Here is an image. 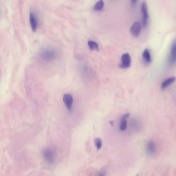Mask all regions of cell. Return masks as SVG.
Listing matches in <instances>:
<instances>
[{"mask_svg":"<svg viewBox=\"0 0 176 176\" xmlns=\"http://www.w3.org/2000/svg\"><path fill=\"white\" fill-rule=\"evenodd\" d=\"M109 123H110V125H111L112 126V127H113L114 126V121H109Z\"/></svg>","mask_w":176,"mask_h":176,"instance_id":"17","label":"cell"},{"mask_svg":"<svg viewBox=\"0 0 176 176\" xmlns=\"http://www.w3.org/2000/svg\"><path fill=\"white\" fill-rule=\"evenodd\" d=\"M97 176H105V175L103 173H101Z\"/></svg>","mask_w":176,"mask_h":176,"instance_id":"18","label":"cell"},{"mask_svg":"<svg viewBox=\"0 0 176 176\" xmlns=\"http://www.w3.org/2000/svg\"><path fill=\"white\" fill-rule=\"evenodd\" d=\"M175 77H172L170 78H169L164 82L162 83L161 87L162 89H164L167 87L169 86H170L171 84L175 82Z\"/></svg>","mask_w":176,"mask_h":176,"instance_id":"11","label":"cell"},{"mask_svg":"<svg viewBox=\"0 0 176 176\" xmlns=\"http://www.w3.org/2000/svg\"><path fill=\"white\" fill-rule=\"evenodd\" d=\"M29 20L31 27L33 32H35L38 28V18L35 13L31 11L29 15Z\"/></svg>","mask_w":176,"mask_h":176,"instance_id":"5","label":"cell"},{"mask_svg":"<svg viewBox=\"0 0 176 176\" xmlns=\"http://www.w3.org/2000/svg\"><path fill=\"white\" fill-rule=\"evenodd\" d=\"M73 101V97L71 94H65L63 97V101L65 106L69 110L71 109Z\"/></svg>","mask_w":176,"mask_h":176,"instance_id":"9","label":"cell"},{"mask_svg":"<svg viewBox=\"0 0 176 176\" xmlns=\"http://www.w3.org/2000/svg\"><path fill=\"white\" fill-rule=\"evenodd\" d=\"M58 56V53L56 50L53 48H47L42 50L41 56L44 61L51 62L55 60Z\"/></svg>","mask_w":176,"mask_h":176,"instance_id":"1","label":"cell"},{"mask_svg":"<svg viewBox=\"0 0 176 176\" xmlns=\"http://www.w3.org/2000/svg\"><path fill=\"white\" fill-rule=\"evenodd\" d=\"M127 119L123 116L121 118L120 124V130L122 131H124L127 129Z\"/></svg>","mask_w":176,"mask_h":176,"instance_id":"13","label":"cell"},{"mask_svg":"<svg viewBox=\"0 0 176 176\" xmlns=\"http://www.w3.org/2000/svg\"><path fill=\"white\" fill-rule=\"evenodd\" d=\"M104 5V2L102 0L99 1L95 4L94 7V10L96 11H100L102 10Z\"/></svg>","mask_w":176,"mask_h":176,"instance_id":"14","label":"cell"},{"mask_svg":"<svg viewBox=\"0 0 176 176\" xmlns=\"http://www.w3.org/2000/svg\"><path fill=\"white\" fill-rule=\"evenodd\" d=\"M146 150L147 154L150 156L154 155L156 152V146L153 141H149L146 144Z\"/></svg>","mask_w":176,"mask_h":176,"instance_id":"8","label":"cell"},{"mask_svg":"<svg viewBox=\"0 0 176 176\" xmlns=\"http://www.w3.org/2000/svg\"><path fill=\"white\" fill-rule=\"evenodd\" d=\"M136 176H138V175H136Z\"/></svg>","mask_w":176,"mask_h":176,"instance_id":"19","label":"cell"},{"mask_svg":"<svg viewBox=\"0 0 176 176\" xmlns=\"http://www.w3.org/2000/svg\"><path fill=\"white\" fill-rule=\"evenodd\" d=\"M141 30V25L139 22H134L130 28V32L135 37H138Z\"/></svg>","mask_w":176,"mask_h":176,"instance_id":"6","label":"cell"},{"mask_svg":"<svg viewBox=\"0 0 176 176\" xmlns=\"http://www.w3.org/2000/svg\"><path fill=\"white\" fill-rule=\"evenodd\" d=\"M141 12L142 13V24L144 27L147 26L149 19L147 3L145 1H143L141 5Z\"/></svg>","mask_w":176,"mask_h":176,"instance_id":"3","label":"cell"},{"mask_svg":"<svg viewBox=\"0 0 176 176\" xmlns=\"http://www.w3.org/2000/svg\"><path fill=\"white\" fill-rule=\"evenodd\" d=\"M88 46L92 50L98 51L99 50L98 44L96 42L92 40H89L88 42Z\"/></svg>","mask_w":176,"mask_h":176,"instance_id":"12","label":"cell"},{"mask_svg":"<svg viewBox=\"0 0 176 176\" xmlns=\"http://www.w3.org/2000/svg\"><path fill=\"white\" fill-rule=\"evenodd\" d=\"M143 60L147 64H150L152 62V57L149 49L146 48L144 50L143 55Z\"/></svg>","mask_w":176,"mask_h":176,"instance_id":"10","label":"cell"},{"mask_svg":"<svg viewBox=\"0 0 176 176\" xmlns=\"http://www.w3.org/2000/svg\"><path fill=\"white\" fill-rule=\"evenodd\" d=\"M42 154L46 161L49 163H53L55 158V152L53 149L46 148L43 150Z\"/></svg>","mask_w":176,"mask_h":176,"instance_id":"2","label":"cell"},{"mask_svg":"<svg viewBox=\"0 0 176 176\" xmlns=\"http://www.w3.org/2000/svg\"><path fill=\"white\" fill-rule=\"evenodd\" d=\"M94 142L97 149L98 150H100L102 146L101 140L99 138H97L95 139Z\"/></svg>","mask_w":176,"mask_h":176,"instance_id":"15","label":"cell"},{"mask_svg":"<svg viewBox=\"0 0 176 176\" xmlns=\"http://www.w3.org/2000/svg\"><path fill=\"white\" fill-rule=\"evenodd\" d=\"M137 1H131V4H132V5L133 6H134L135 5H136Z\"/></svg>","mask_w":176,"mask_h":176,"instance_id":"16","label":"cell"},{"mask_svg":"<svg viewBox=\"0 0 176 176\" xmlns=\"http://www.w3.org/2000/svg\"><path fill=\"white\" fill-rule=\"evenodd\" d=\"M132 59L129 54L125 53L121 56V62L119 65L120 68L126 69L129 67L131 65Z\"/></svg>","mask_w":176,"mask_h":176,"instance_id":"4","label":"cell"},{"mask_svg":"<svg viewBox=\"0 0 176 176\" xmlns=\"http://www.w3.org/2000/svg\"><path fill=\"white\" fill-rule=\"evenodd\" d=\"M169 61L171 64H175L176 62V40H173L171 46L169 57Z\"/></svg>","mask_w":176,"mask_h":176,"instance_id":"7","label":"cell"}]
</instances>
